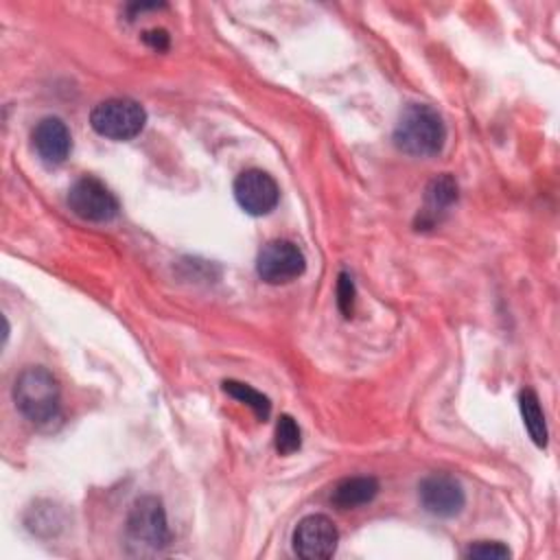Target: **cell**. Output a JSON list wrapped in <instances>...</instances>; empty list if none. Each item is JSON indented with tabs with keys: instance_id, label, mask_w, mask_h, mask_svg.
<instances>
[{
	"instance_id": "obj_11",
	"label": "cell",
	"mask_w": 560,
	"mask_h": 560,
	"mask_svg": "<svg viewBox=\"0 0 560 560\" xmlns=\"http://www.w3.org/2000/svg\"><path fill=\"white\" fill-rule=\"evenodd\" d=\"M457 201V182L448 175L442 173L438 177H433L427 188H424V208H422V223L433 225L435 221H440V217L444 212H448V208Z\"/></svg>"
},
{
	"instance_id": "obj_17",
	"label": "cell",
	"mask_w": 560,
	"mask_h": 560,
	"mask_svg": "<svg viewBox=\"0 0 560 560\" xmlns=\"http://www.w3.org/2000/svg\"><path fill=\"white\" fill-rule=\"evenodd\" d=\"M466 558H510V549L497 540H479L464 551Z\"/></svg>"
},
{
	"instance_id": "obj_1",
	"label": "cell",
	"mask_w": 560,
	"mask_h": 560,
	"mask_svg": "<svg viewBox=\"0 0 560 560\" xmlns=\"http://www.w3.org/2000/svg\"><path fill=\"white\" fill-rule=\"evenodd\" d=\"M13 402L31 424L48 427L61 416L59 381L44 365H28L15 376Z\"/></svg>"
},
{
	"instance_id": "obj_2",
	"label": "cell",
	"mask_w": 560,
	"mask_h": 560,
	"mask_svg": "<svg viewBox=\"0 0 560 560\" xmlns=\"http://www.w3.org/2000/svg\"><path fill=\"white\" fill-rule=\"evenodd\" d=\"M446 142V125L442 116L424 103H411L398 116L394 127V144L413 158H431Z\"/></svg>"
},
{
	"instance_id": "obj_6",
	"label": "cell",
	"mask_w": 560,
	"mask_h": 560,
	"mask_svg": "<svg viewBox=\"0 0 560 560\" xmlns=\"http://www.w3.org/2000/svg\"><path fill=\"white\" fill-rule=\"evenodd\" d=\"M68 206L70 210L83 219L94 223L112 221L118 214V199L114 192L96 177H81L68 190Z\"/></svg>"
},
{
	"instance_id": "obj_7",
	"label": "cell",
	"mask_w": 560,
	"mask_h": 560,
	"mask_svg": "<svg viewBox=\"0 0 560 560\" xmlns=\"http://www.w3.org/2000/svg\"><path fill=\"white\" fill-rule=\"evenodd\" d=\"M293 551L306 560L332 558L339 542V532L326 514H308L293 529Z\"/></svg>"
},
{
	"instance_id": "obj_16",
	"label": "cell",
	"mask_w": 560,
	"mask_h": 560,
	"mask_svg": "<svg viewBox=\"0 0 560 560\" xmlns=\"http://www.w3.org/2000/svg\"><path fill=\"white\" fill-rule=\"evenodd\" d=\"M354 295L357 293H354L352 278L346 271H341L339 280H337V306L343 313V317L352 315V311H354Z\"/></svg>"
},
{
	"instance_id": "obj_8",
	"label": "cell",
	"mask_w": 560,
	"mask_h": 560,
	"mask_svg": "<svg viewBox=\"0 0 560 560\" xmlns=\"http://www.w3.org/2000/svg\"><path fill=\"white\" fill-rule=\"evenodd\" d=\"M234 199L247 214L262 217L278 206L280 188L269 173L247 168L234 179Z\"/></svg>"
},
{
	"instance_id": "obj_9",
	"label": "cell",
	"mask_w": 560,
	"mask_h": 560,
	"mask_svg": "<svg viewBox=\"0 0 560 560\" xmlns=\"http://www.w3.org/2000/svg\"><path fill=\"white\" fill-rule=\"evenodd\" d=\"M418 497L422 508L440 518L457 516L466 505V494L462 483L446 472L429 475L418 486Z\"/></svg>"
},
{
	"instance_id": "obj_15",
	"label": "cell",
	"mask_w": 560,
	"mask_h": 560,
	"mask_svg": "<svg viewBox=\"0 0 560 560\" xmlns=\"http://www.w3.org/2000/svg\"><path fill=\"white\" fill-rule=\"evenodd\" d=\"M300 427L291 416H280L276 422V451L280 455H291L300 448Z\"/></svg>"
},
{
	"instance_id": "obj_13",
	"label": "cell",
	"mask_w": 560,
	"mask_h": 560,
	"mask_svg": "<svg viewBox=\"0 0 560 560\" xmlns=\"http://www.w3.org/2000/svg\"><path fill=\"white\" fill-rule=\"evenodd\" d=\"M518 409H521V418H523V424H525L532 442L536 446L545 448L547 446V422H545V413L540 409V400L534 389H529V387L521 389Z\"/></svg>"
},
{
	"instance_id": "obj_14",
	"label": "cell",
	"mask_w": 560,
	"mask_h": 560,
	"mask_svg": "<svg viewBox=\"0 0 560 560\" xmlns=\"http://www.w3.org/2000/svg\"><path fill=\"white\" fill-rule=\"evenodd\" d=\"M223 392L230 394L232 398H236L238 402L247 405L258 420H267L269 413H271V402L265 394H260L258 389H254L252 385L247 383H241V381H223Z\"/></svg>"
},
{
	"instance_id": "obj_5",
	"label": "cell",
	"mask_w": 560,
	"mask_h": 560,
	"mask_svg": "<svg viewBox=\"0 0 560 560\" xmlns=\"http://www.w3.org/2000/svg\"><path fill=\"white\" fill-rule=\"evenodd\" d=\"M306 269L302 249L287 238H276L262 245L256 258V273L267 284H287L300 278Z\"/></svg>"
},
{
	"instance_id": "obj_18",
	"label": "cell",
	"mask_w": 560,
	"mask_h": 560,
	"mask_svg": "<svg viewBox=\"0 0 560 560\" xmlns=\"http://www.w3.org/2000/svg\"><path fill=\"white\" fill-rule=\"evenodd\" d=\"M142 42L147 46H151L153 50H166L168 48V33L164 28H151V31H144Z\"/></svg>"
},
{
	"instance_id": "obj_10",
	"label": "cell",
	"mask_w": 560,
	"mask_h": 560,
	"mask_svg": "<svg viewBox=\"0 0 560 560\" xmlns=\"http://www.w3.org/2000/svg\"><path fill=\"white\" fill-rule=\"evenodd\" d=\"M33 149L42 158V162L57 166L63 164L72 151V138L66 122L57 116L42 118L33 129Z\"/></svg>"
},
{
	"instance_id": "obj_4",
	"label": "cell",
	"mask_w": 560,
	"mask_h": 560,
	"mask_svg": "<svg viewBox=\"0 0 560 560\" xmlns=\"http://www.w3.org/2000/svg\"><path fill=\"white\" fill-rule=\"evenodd\" d=\"M147 122L144 107L133 98H107L90 112L92 129L109 140H131Z\"/></svg>"
},
{
	"instance_id": "obj_12",
	"label": "cell",
	"mask_w": 560,
	"mask_h": 560,
	"mask_svg": "<svg viewBox=\"0 0 560 560\" xmlns=\"http://www.w3.org/2000/svg\"><path fill=\"white\" fill-rule=\"evenodd\" d=\"M376 494H378V479L376 477H370V475L346 477L332 488L330 503L339 510H352V508L370 503Z\"/></svg>"
},
{
	"instance_id": "obj_3",
	"label": "cell",
	"mask_w": 560,
	"mask_h": 560,
	"mask_svg": "<svg viewBox=\"0 0 560 560\" xmlns=\"http://www.w3.org/2000/svg\"><path fill=\"white\" fill-rule=\"evenodd\" d=\"M127 540L138 553H155L168 547L171 529L158 497H140L133 501L127 516Z\"/></svg>"
}]
</instances>
